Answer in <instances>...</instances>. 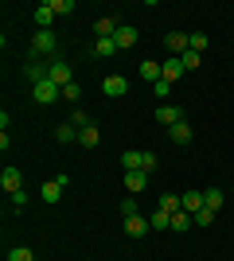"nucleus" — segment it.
Returning <instances> with one entry per match:
<instances>
[{
  "instance_id": "obj_11",
  "label": "nucleus",
  "mask_w": 234,
  "mask_h": 261,
  "mask_svg": "<svg viewBox=\"0 0 234 261\" xmlns=\"http://www.w3.org/2000/svg\"><path fill=\"white\" fill-rule=\"evenodd\" d=\"M141 78H145V82H160V78H164V66L156 63V59H145V63H141Z\"/></svg>"
},
{
  "instance_id": "obj_22",
  "label": "nucleus",
  "mask_w": 234,
  "mask_h": 261,
  "mask_svg": "<svg viewBox=\"0 0 234 261\" xmlns=\"http://www.w3.org/2000/svg\"><path fill=\"white\" fill-rule=\"evenodd\" d=\"M55 141H59V144L78 141V129H74V125H59V129H55Z\"/></svg>"
},
{
  "instance_id": "obj_34",
  "label": "nucleus",
  "mask_w": 234,
  "mask_h": 261,
  "mask_svg": "<svg viewBox=\"0 0 234 261\" xmlns=\"http://www.w3.org/2000/svg\"><path fill=\"white\" fill-rule=\"evenodd\" d=\"M121 215H125V218L137 215V199H125V203H121Z\"/></svg>"
},
{
  "instance_id": "obj_28",
  "label": "nucleus",
  "mask_w": 234,
  "mask_h": 261,
  "mask_svg": "<svg viewBox=\"0 0 234 261\" xmlns=\"http://www.w3.org/2000/svg\"><path fill=\"white\" fill-rule=\"evenodd\" d=\"M179 63H184V70H199V51H184Z\"/></svg>"
},
{
  "instance_id": "obj_35",
  "label": "nucleus",
  "mask_w": 234,
  "mask_h": 261,
  "mask_svg": "<svg viewBox=\"0 0 234 261\" xmlns=\"http://www.w3.org/2000/svg\"><path fill=\"white\" fill-rule=\"evenodd\" d=\"M156 164H160V160H156V152H145V164H141V172H152Z\"/></svg>"
},
{
  "instance_id": "obj_15",
  "label": "nucleus",
  "mask_w": 234,
  "mask_h": 261,
  "mask_svg": "<svg viewBox=\"0 0 234 261\" xmlns=\"http://www.w3.org/2000/svg\"><path fill=\"white\" fill-rule=\"evenodd\" d=\"M51 20H55L51 4H39V8H35V28H39V32H51Z\"/></svg>"
},
{
  "instance_id": "obj_20",
  "label": "nucleus",
  "mask_w": 234,
  "mask_h": 261,
  "mask_svg": "<svg viewBox=\"0 0 234 261\" xmlns=\"http://www.w3.org/2000/svg\"><path fill=\"white\" fill-rule=\"evenodd\" d=\"M148 226H152V230H172V215H168V211H160V207H156V215L148 218Z\"/></svg>"
},
{
  "instance_id": "obj_12",
  "label": "nucleus",
  "mask_w": 234,
  "mask_h": 261,
  "mask_svg": "<svg viewBox=\"0 0 234 261\" xmlns=\"http://www.w3.org/2000/svg\"><path fill=\"white\" fill-rule=\"evenodd\" d=\"M117 28H121V23L113 20V16H101V20L94 23V32H98V39H113V35H117Z\"/></svg>"
},
{
  "instance_id": "obj_30",
  "label": "nucleus",
  "mask_w": 234,
  "mask_h": 261,
  "mask_svg": "<svg viewBox=\"0 0 234 261\" xmlns=\"http://www.w3.org/2000/svg\"><path fill=\"white\" fill-rule=\"evenodd\" d=\"M70 125H74V129L82 133V129H90V117L82 113V109H74V113H70Z\"/></svg>"
},
{
  "instance_id": "obj_4",
  "label": "nucleus",
  "mask_w": 234,
  "mask_h": 261,
  "mask_svg": "<svg viewBox=\"0 0 234 261\" xmlns=\"http://www.w3.org/2000/svg\"><path fill=\"white\" fill-rule=\"evenodd\" d=\"M156 121H160V125H168V129H172V125H179V121H184V109L179 106H156Z\"/></svg>"
},
{
  "instance_id": "obj_3",
  "label": "nucleus",
  "mask_w": 234,
  "mask_h": 261,
  "mask_svg": "<svg viewBox=\"0 0 234 261\" xmlns=\"http://www.w3.org/2000/svg\"><path fill=\"white\" fill-rule=\"evenodd\" d=\"M0 187H4V195H16V191H23V175H20V168H4V175H0Z\"/></svg>"
},
{
  "instance_id": "obj_25",
  "label": "nucleus",
  "mask_w": 234,
  "mask_h": 261,
  "mask_svg": "<svg viewBox=\"0 0 234 261\" xmlns=\"http://www.w3.org/2000/svg\"><path fill=\"white\" fill-rule=\"evenodd\" d=\"M94 55L110 59V55H117V43H113V39H98V43H94Z\"/></svg>"
},
{
  "instance_id": "obj_13",
  "label": "nucleus",
  "mask_w": 234,
  "mask_h": 261,
  "mask_svg": "<svg viewBox=\"0 0 234 261\" xmlns=\"http://www.w3.org/2000/svg\"><path fill=\"white\" fill-rule=\"evenodd\" d=\"M39 199H43V203H59V199H63V184H59V179H47V184L39 187Z\"/></svg>"
},
{
  "instance_id": "obj_21",
  "label": "nucleus",
  "mask_w": 234,
  "mask_h": 261,
  "mask_svg": "<svg viewBox=\"0 0 234 261\" xmlns=\"http://www.w3.org/2000/svg\"><path fill=\"white\" fill-rule=\"evenodd\" d=\"M172 141H176V144H188V141H191V125H188V121L172 125Z\"/></svg>"
},
{
  "instance_id": "obj_14",
  "label": "nucleus",
  "mask_w": 234,
  "mask_h": 261,
  "mask_svg": "<svg viewBox=\"0 0 234 261\" xmlns=\"http://www.w3.org/2000/svg\"><path fill=\"white\" fill-rule=\"evenodd\" d=\"M179 203H184V211H188V215H195V211L207 207V203H203V191H184V195H179Z\"/></svg>"
},
{
  "instance_id": "obj_16",
  "label": "nucleus",
  "mask_w": 234,
  "mask_h": 261,
  "mask_svg": "<svg viewBox=\"0 0 234 261\" xmlns=\"http://www.w3.org/2000/svg\"><path fill=\"white\" fill-rule=\"evenodd\" d=\"M78 144H82V148H98V144H101L98 125H90V129H82V133H78Z\"/></svg>"
},
{
  "instance_id": "obj_24",
  "label": "nucleus",
  "mask_w": 234,
  "mask_h": 261,
  "mask_svg": "<svg viewBox=\"0 0 234 261\" xmlns=\"http://www.w3.org/2000/svg\"><path fill=\"white\" fill-rule=\"evenodd\" d=\"M160 211H168V215H176V211H184L179 195H160Z\"/></svg>"
},
{
  "instance_id": "obj_5",
  "label": "nucleus",
  "mask_w": 234,
  "mask_h": 261,
  "mask_svg": "<svg viewBox=\"0 0 234 261\" xmlns=\"http://www.w3.org/2000/svg\"><path fill=\"white\" fill-rule=\"evenodd\" d=\"M113 43H117V51L137 47V28H133V23H121V28H117V35H113Z\"/></svg>"
},
{
  "instance_id": "obj_8",
  "label": "nucleus",
  "mask_w": 234,
  "mask_h": 261,
  "mask_svg": "<svg viewBox=\"0 0 234 261\" xmlns=\"http://www.w3.org/2000/svg\"><path fill=\"white\" fill-rule=\"evenodd\" d=\"M125 90H129V82H125L121 74H110L106 82H101V94H106V98H121Z\"/></svg>"
},
{
  "instance_id": "obj_10",
  "label": "nucleus",
  "mask_w": 234,
  "mask_h": 261,
  "mask_svg": "<svg viewBox=\"0 0 234 261\" xmlns=\"http://www.w3.org/2000/svg\"><path fill=\"white\" fill-rule=\"evenodd\" d=\"M125 187H129V195H141L148 187V172H125Z\"/></svg>"
},
{
  "instance_id": "obj_33",
  "label": "nucleus",
  "mask_w": 234,
  "mask_h": 261,
  "mask_svg": "<svg viewBox=\"0 0 234 261\" xmlns=\"http://www.w3.org/2000/svg\"><path fill=\"white\" fill-rule=\"evenodd\" d=\"M152 90H156V98L164 101V98H168V94H172V82H164V78H160V82H156V86H152Z\"/></svg>"
},
{
  "instance_id": "obj_27",
  "label": "nucleus",
  "mask_w": 234,
  "mask_h": 261,
  "mask_svg": "<svg viewBox=\"0 0 234 261\" xmlns=\"http://www.w3.org/2000/svg\"><path fill=\"white\" fill-rule=\"evenodd\" d=\"M191 222H195V218H191L188 211H176V215H172V230H188Z\"/></svg>"
},
{
  "instance_id": "obj_9",
  "label": "nucleus",
  "mask_w": 234,
  "mask_h": 261,
  "mask_svg": "<svg viewBox=\"0 0 234 261\" xmlns=\"http://www.w3.org/2000/svg\"><path fill=\"white\" fill-rule=\"evenodd\" d=\"M148 218H141V215H133V218H125V234H129V238H145L148 234Z\"/></svg>"
},
{
  "instance_id": "obj_18",
  "label": "nucleus",
  "mask_w": 234,
  "mask_h": 261,
  "mask_svg": "<svg viewBox=\"0 0 234 261\" xmlns=\"http://www.w3.org/2000/svg\"><path fill=\"white\" fill-rule=\"evenodd\" d=\"M203 203H207V211H215V215H219V207L226 203V195L219 191V187H211V191H203Z\"/></svg>"
},
{
  "instance_id": "obj_6",
  "label": "nucleus",
  "mask_w": 234,
  "mask_h": 261,
  "mask_svg": "<svg viewBox=\"0 0 234 261\" xmlns=\"http://www.w3.org/2000/svg\"><path fill=\"white\" fill-rule=\"evenodd\" d=\"M47 78H51L55 86H70V66L63 63V59H55V63L47 66Z\"/></svg>"
},
{
  "instance_id": "obj_7",
  "label": "nucleus",
  "mask_w": 234,
  "mask_h": 261,
  "mask_svg": "<svg viewBox=\"0 0 234 261\" xmlns=\"http://www.w3.org/2000/svg\"><path fill=\"white\" fill-rule=\"evenodd\" d=\"M164 47L176 55V59H179L184 51H191V43H188V35H184V32H168V35H164Z\"/></svg>"
},
{
  "instance_id": "obj_2",
  "label": "nucleus",
  "mask_w": 234,
  "mask_h": 261,
  "mask_svg": "<svg viewBox=\"0 0 234 261\" xmlns=\"http://www.w3.org/2000/svg\"><path fill=\"white\" fill-rule=\"evenodd\" d=\"M55 47H59L55 32H35V39H32V55H55Z\"/></svg>"
},
{
  "instance_id": "obj_19",
  "label": "nucleus",
  "mask_w": 234,
  "mask_h": 261,
  "mask_svg": "<svg viewBox=\"0 0 234 261\" xmlns=\"http://www.w3.org/2000/svg\"><path fill=\"white\" fill-rule=\"evenodd\" d=\"M179 74H188V70H184V63H179V59H168V63H164V82H176Z\"/></svg>"
},
{
  "instance_id": "obj_32",
  "label": "nucleus",
  "mask_w": 234,
  "mask_h": 261,
  "mask_svg": "<svg viewBox=\"0 0 234 261\" xmlns=\"http://www.w3.org/2000/svg\"><path fill=\"white\" fill-rule=\"evenodd\" d=\"M63 98H67V101H78V98H82V86H78V82H70V86H63Z\"/></svg>"
},
{
  "instance_id": "obj_29",
  "label": "nucleus",
  "mask_w": 234,
  "mask_h": 261,
  "mask_svg": "<svg viewBox=\"0 0 234 261\" xmlns=\"http://www.w3.org/2000/svg\"><path fill=\"white\" fill-rule=\"evenodd\" d=\"M8 261H35V253L28 246H16V250H8Z\"/></svg>"
},
{
  "instance_id": "obj_17",
  "label": "nucleus",
  "mask_w": 234,
  "mask_h": 261,
  "mask_svg": "<svg viewBox=\"0 0 234 261\" xmlns=\"http://www.w3.org/2000/svg\"><path fill=\"white\" fill-rule=\"evenodd\" d=\"M121 164H125V172H141V164H145V152L129 148V152H121Z\"/></svg>"
},
{
  "instance_id": "obj_1",
  "label": "nucleus",
  "mask_w": 234,
  "mask_h": 261,
  "mask_svg": "<svg viewBox=\"0 0 234 261\" xmlns=\"http://www.w3.org/2000/svg\"><path fill=\"white\" fill-rule=\"evenodd\" d=\"M32 94H35V101H43V106H51L55 98H63V86H55L51 78H43V82H35V86H32Z\"/></svg>"
},
{
  "instance_id": "obj_23",
  "label": "nucleus",
  "mask_w": 234,
  "mask_h": 261,
  "mask_svg": "<svg viewBox=\"0 0 234 261\" xmlns=\"http://www.w3.org/2000/svg\"><path fill=\"white\" fill-rule=\"evenodd\" d=\"M43 4H51L55 16H70V12H74V0H43Z\"/></svg>"
},
{
  "instance_id": "obj_26",
  "label": "nucleus",
  "mask_w": 234,
  "mask_h": 261,
  "mask_svg": "<svg viewBox=\"0 0 234 261\" xmlns=\"http://www.w3.org/2000/svg\"><path fill=\"white\" fill-rule=\"evenodd\" d=\"M188 43H191V51H199V55H203V51H207V43H211V39H207V35H203V32H191V35H188Z\"/></svg>"
},
{
  "instance_id": "obj_31",
  "label": "nucleus",
  "mask_w": 234,
  "mask_h": 261,
  "mask_svg": "<svg viewBox=\"0 0 234 261\" xmlns=\"http://www.w3.org/2000/svg\"><path fill=\"white\" fill-rule=\"evenodd\" d=\"M191 218H195V226H211V222H215V211H207V207H203V211H195Z\"/></svg>"
}]
</instances>
